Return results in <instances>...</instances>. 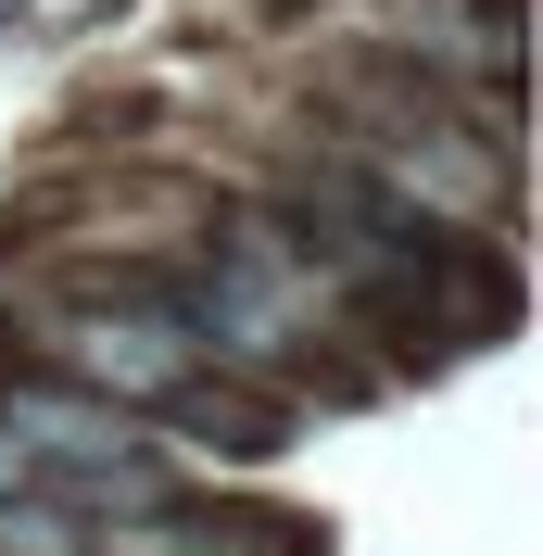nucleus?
Returning a JSON list of instances; mask_svg holds the SVG:
<instances>
[{"instance_id": "nucleus-1", "label": "nucleus", "mask_w": 543, "mask_h": 556, "mask_svg": "<svg viewBox=\"0 0 543 556\" xmlns=\"http://www.w3.org/2000/svg\"><path fill=\"white\" fill-rule=\"evenodd\" d=\"M64 367L89 380V405H165V392H190V329L177 316H139V304H89L64 316Z\"/></svg>"}]
</instances>
